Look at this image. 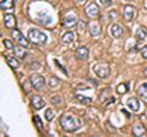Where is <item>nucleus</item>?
Instances as JSON below:
<instances>
[{"label": "nucleus", "mask_w": 147, "mask_h": 137, "mask_svg": "<svg viewBox=\"0 0 147 137\" xmlns=\"http://www.w3.org/2000/svg\"><path fill=\"white\" fill-rule=\"evenodd\" d=\"M60 126L64 131L66 132H75L81 127V122L79 119L70 116V115H63L60 118Z\"/></svg>", "instance_id": "nucleus-1"}, {"label": "nucleus", "mask_w": 147, "mask_h": 137, "mask_svg": "<svg viewBox=\"0 0 147 137\" xmlns=\"http://www.w3.org/2000/svg\"><path fill=\"white\" fill-rule=\"evenodd\" d=\"M27 38H28L30 42L34 45H44L47 43V36L36 28H32L28 31Z\"/></svg>", "instance_id": "nucleus-2"}, {"label": "nucleus", "mask_w": 147, "mask_h": 137, "mask_svg": "<svg viewBox=\"0 0 147 137\" xmlns=\"http://www.w3.org/2000/svg\"><path fill=\"white\" fill-rule=\"evenodd\" d=\"M93 70H94V74L98 77H100V79H107V77L110 75V67L107 62L97 64V65H94Z\"/></svg>", "instance_id": "nucleus-3"}, {"label": "nucleus", "mask_w": 147, "mask_h": 137, "mask_svg": "<svg viewBox=\"0 0 147 137\" xmlns=\"http://www.w3.org/2000/svg\"><path fill=\"white\" fill-rule=\"evenodd\" d=\"M11 37L15 39V42L18 45H21L22 48H27V47H28V39L25 38L24 34H22L18 30H16V28H12L11 30Z\"/></svg>", "instance_id": "nucleus-4"}, {"label": "nucleus", "mask_w": 147, "mask_h": 137, "mask_svg": "<svg viewBox=\"0 0 147 137\" xmlns=\"http://www.w3.org/2000/svg\"><path fill=\"white\" fill-rule=\"evenodd\" d=\"M30 82H31L32 87H33L36 91H39L45 85L44 77L42 75H39V74H32L30 76Z\"/></svg>", "instance_id": "nucleus-5"}, {"label": "nucleus", "mask_w": 147, "mask_h": 137, "mask_svg": "<svg viewBox=\"0 0 147 137\" xmlns=\"http://www.w3.org/2000/svg\"><path fill=\"white\" fill-rule=\"evenodd\" d=\"M123 16L126 21H131L136 16V7L132 5H125L123 7Z\"/></svg>", "instance_id": "nucleus-6"}, {"label": "nucleus", "mask_w": 147, "mask_h": 137, "mask_svg": "<svg viewBox=\"0 0 147 137\" xmlns=\"http://www.w3.org/2000/svg\"><path fill=\"white\" fill-rule=\"evenodd\" d=\"M85 12H86L87 16L91 17V19H96V17L98 16V13H99L98 5H97V4H94V3L90 4V5L85 9Z\"/></svg>", "instance_id": "nucleus-7"}, {"label": "nucleus", "mask_w": 147, "mask_h": 137, "mask_svg": "<svg viewBox=\"0 0 147 137\" xmlns=\"http://www.w3.org/2000/svg\"><path fill=\"white\" fill-rule=\"evenodd\" d=\"M16 24H17V21H16L15 15H12V13H6V15L4 16V25H5L6 28H9V30L15 28Z\"/></svg>", "instance_id": "nucleus-8"}, {"label": "nucleus", "mask_w": 147, "mask_h": 137, "mask_svg": "<svg viewBox=\"0 0 147 137\" xmlns=\"http://www.w3.org/2000/svg\"><path fill=\"white\" fill-rule=\"evenodd\" d=\"M31 105L36 110H40V109L45 105V103H44V100L42 99L40 95L34 94V95H32L31 97Z\"/></svg>", "instance_id": "nucleus-9"}, {"label": "nucleus", "mask_w": 147, "mask_h": 137, "mask_svg": "<svg viewBox=\"0 0 147 137\" xmlns=\"http://www.w3.org/2000/svg\"><path fill=\"white\" fill-rule=\"evenodd\" d=\"M123 33H124V30H123V27H120L119 25L110 26V34H112L114 38H120Z\"/></svg>", "instance_id": "nucleus-10"}, {"label": "nucleus", "mask_w": 147, "mask_h": 137, "mask_svg": "<svg viewBox=\"0 0 147 137\" xmlns=\"http://www.w3.org/2000/svg\"><path fill=\"white\" fill-rule=\"evenodd\" d=\"M76 24H77V19L75 15H67L64 19V27H66V28H71Z\"/></svg>", "instance_id": "nucleus-11"}, {"label": "nucleus", "mask_w": 147, "mask_h": 137, "mask_svg": "<svg viewBox=\"0 0 147 137\" xmlns=\"http://www.w3.org/2000/svg\"><path fill=\"white\" fill-rule=\"evenodd\" d=\"M76 56L80 60H86L88 58V48L87 47H79L76 49Z\"/></svg>", "instance_id": "nucleus-12"}, {"label": "nucleus", "mask_w": 147, "mask_h": 137, "mask_svg": "<svg viewBox=\"0 0 147 137\" xmlns=\"http://www.w3.org/2000/svg\"><path fill=\"white\" fill-rule=\"evenodd\" d=\"M88 31L92 37H96V36H98L100 33V26L98 22H91L88 25Z\"/></svg>", "instance_id": "nucleus-13"}, {"label": "nucleus", "mask_w": 147, "mask_h": 137, "mask_svg": "<svg viewBox=\"0 0 147 137\" xmlns=\"http://www.w3.org/2000/svg\"><path fill=\"white\" fill-rule=\"evenodd\" d=\"M146 127L144 125H134L132 126V135L136 136V137H140V136H144L146 135Z\"/></svg>", "instance_id": "nucleus-14"}, {"label": "nucleus", "mask_w": 147, "mask_h": 137, "mask_svg": "<svg viewBox=\"0 0 147 137\" xmlns=\"http://www.w3.org/2000/svg\"><path fill=\"white\" fill-rule=\"evenodd\" d=\"M127 107L129 109H130L131 111H139V109H140V103H139V100H137L136 98H130V99H127Z\"/></svg>", "instance_id": "nucleus-15"}, {"label": "nucleus", "mask_w": 147, "mask_h": 137, "mask_svg": "<svg viewBox=\"0 0 147 137\" xmlns=\"http://www.w3.org/2000/svg\"><path fill=\"white\" fill-rule=\"evenodd\" d=\"M74 39H75V33H74V32H66V33H64L63 37H61V43L63 44H70L74 42Z\"/></svg>", "instance_id": "nucleus-16"}, {"label": "nucleus", "mask_w": 147, "mask_h": 137, "mask_svg": "<svg viewBox=\"0 0 147 137\" xmlns=\"http://www.w3.org/2000/svg\"><path fill=\"white\" fill-rule=\"evenodd\" d=\"M15 6V1L13 0H1V3H0V7H1V10L6 11V10H11Z\"/></svg>", "instance_id": "nucleus-17"}, {"label": "nucleus", "mask_w": 147, "mask_h": 137, "mask_svg": "<svg viewBox=\"0 0 147 137\" xmlns=\"http://www.w3.org/2000/svg\"><path fill=\"white\" fill-rule=\"evenodd\" d=\"M5 58H6L7 65L11 68H17L18 66H20V61L16 59V56H5Z\"/></svg>", "instance_id": "nucleus-18"}, {"label": "nucleus", "mask_w": 147, "mask_h": 137, "mask_svg": "<svg viewBox=\"0 0 147 137\" xmlns=\"http://www.w3.org/2000/svg\"><path fill=\"white\" fill-rule=\"evenodd\" d=\"M137 94H139V97L147 99V82L140 85V87L137 88Z\"/></svg>", "instance_id": "nucleus-19"}, {"label": "nucleus", "mask_w": 147, "mask_h": 137, "mask_svg": "<svg viewBox=\"0 0 147 137\" xmlns=\"http://www.w3.org/2000/svg\"><path fill=\"white\" fill-rule=\"evenodd\" d=\"M135 37L137 38V40H144V39H146V37H147V31L144 28V27H140V28L136 31Z\"/></svg>", "instance_id": "nucleus-20"}, {"label": "nucleus", "mask_w": 147, "mask_h": 137, "mask_svg": "<svg viewBox=\"0 0 147 137\" xmlns=\"http://www.w3.org/2000/svg\"><path fill=\"white\" fill-rule=\"evenodd\" d=\"M59 85H60V80H59L58 77L52 76V77L49 79V87H50V88H57Z\"/></svg>", "instance_id": "nucleus-21"}, {"label": "nucleus", "mask_w": 147, "mask_h": 137, "mask_svg": "<svg viewBox=\"0 0 147 137\" xmlns=\"http://www.w3.org/2000/svg\"><path fill=\"white\" fill-rule=\"evenodd\" d=\"M129 91V87H127V83H120L117 87V92L119 94H125Z\"/></svg>", "instance_id": "nucleus-22"}, {"label": "nucleus", "mask_w": 147, "mask_h": 137, "mask_svg": "<svg viewBox=\"0 0 147 137\" xmlns=\"http://www.w3.org/2000/svg\"><path fill=\"white\" fill-rule=\"evenodd\" d=\"M33 121H34V124L37 126V129H38V131H42V129H43V122H42V120H40V118L38 115H34Z\"/></svg>", "instance_id": "nucleus-23"}, {"label": "nucleus", "mask_w": 147, "mask_h": 137, "mask_svg": "<svg viewBox=\"0 0 147 137\" xmlns=\"http://www.w3.org/2000/svg\"><path fill=\"white\" fill-rule=\"evenodd\" d=\"M44 116H45V120H47V121H52L53 118H54V111L52 110V109H47V110H45Z\"/></svg>", "instance_id": "nucleus-24"}, {"label": "nucleus", "mask_w": 147, "mask_h": 137, "mask_svg": "<svg viewBox=\"0 0 147 137\" xmlns=\"http://www.w3.org/2000/svg\"><path fill=\"white\" fill-rule=\"evenodd\" d=\"M15 56L16 58H21V59H25L26 56V53L22 50L21 48H15Z\"/></svg>", "instance_id": "nucleus-25"}, {"label": "nucleus", "mask_w": 147, "mask_h": 137, "mask_svg": "<svg viewBox=\"0 0 147 137\" xmlns=\"http://www.w3.org/2000/svg\"><path fill=\"white\" fill-rule=\"evenodd\" d=\"M76 99L80 100V102L84 103V104H90L92 102L91 98H86V97H82V95H76Z\"/></svg>", "instance_id": "nucleus-26"}, {"label": "nucleus", "mask_w": 147, "mask_h": 137, "mask_svg": "<svg viewBox=\"0 0 147 137\" xmlns=\"http://www.w3.org/2000/svg\"><path fill=\"white\" fill-rule=\"evenodd\" d=\"M50 102H52V104H54V105H58V104H60L61 103L60 95H55V97H53L52 99H50Z\"/></svg>", "instance_id": "nucleus-27"}, {"label": "nucleus", "mask_w": 147, "mask_h": 137, "mask_svg": "<svg viewBox=\"0 0 147 137\" xmlns=\"http://www.w3.org/2000/svg\"><path fill=\"white\" fill-rule=\"evenodd\" d=\"M3 43H4V45L6 47V49H9V50H12V49H13V45H12V43H11L9 39H4Z\"/></svg>", "instance_id": "nucleus-28"}, {"label": "nucleus", "mask_w": 147, "mask_h": 137, "mask_svg": "<svg viewBox=\"0 0 147 137\" xmlns=\"http://www.w3.org/2000/svg\"><path fill=\"white\" fill-rule=\"evenodd\" d=\"M86 22L84 21H79V32L80 33H82V32H85V27H86Z\"/></svg>", "instance_id": "nucleus-29"}, {"label": "nucleus", "mask_w": 147, "mask_h": 137, "mask_svg": "<svg viewBox=\"0 0 147 137\" xmlns=\"http://www.w3.org/2000/svg\"><path fill=\"white\" fill-rule=\"evenodd\" d=\"M99 4L102 6H109L112 5V0H99Z\"/></svg>", "instance_id": "nucleus-30"}, {"label": "nucleus", "mask_w": 147, "mask_h": 137, "mask_svg": "<svg viewBox=\"0 0 147 137\" xmlns=\"http://www.w3.org/2000/svg\"><path fill=\"white\" fill-rule=\"evenodd\" d=\"M141 56L147 60V45H146V47L142 48V50H141Z\"/></svg>", "instance_id": "nucleus-31"}, {"label": "nucleus", "mask_w": 147, "mask_h": 137, "mask_svg": "<svg viewBox=\"0 0 147 137\" xmlns=\"http://www.w3.org/2000/svg\"><path fill=\"white\" fill-rule=\"evenodd\" d=\"M30 66H31L32 70H38V68L40 67V64L39 62H32Z\"/></svg>", "instance_id": "nucleus-32"}, {"label": "nucleus", "mask_w": 147, "mask_h": 137, "mask_svg": "<svg viewBox=\"0 0 147 137\" xmlns=\"http://www.w3.org/2000/svg\"><path fill=\"white\" fill-rule=\"evenodd\" d=\"M55 64H57V65H58L59 67H60V70H61V71H64V74H65V75L67 74V72H66V70H65V68H64V67H63V66H61V65H60V64H59V62H58L57 60H55Z\"/></svg>", "instance_id": "nucleus-33"}, {"label": "nucleus", "mask_w": 147, "mask_h": 137, "mask_svg": "<svg viewBox=\"0 0 147 137\" xmlns=\"http://www.w3.org/2000/svg\"><path fill=\"white\" fill-rule=\"evenodd\" d=\"M75 1H76V3H79V4H84L86 0H75Z\"/></svg>", "instance_id": "nucleus-34"}, {"label": "nucleus", "mask_w": 147, "mask_h": 137, "mask_svg": "<svg viewBox=\"0 0 147 137\" xmlns=\"http://www.w3.org/2000/svg\"><path fill=\"white\" fill-rule=\"evenodd\" d=\"M144 74H145V76H147V66L144 68Z\"/></svg>", "instance_id": "nucleus-35"}]
</instances>
